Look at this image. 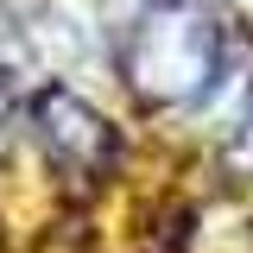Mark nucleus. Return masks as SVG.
<instances>
[{"label":"nucleus","mask_w":253,"mask_h":253,"mask_svg":"<svg viewBox=\"0 0 253 253\" xmlns=\"http://www.w3.org/2000/svg\"><path fill=\"white\" fill-rule=\"evenodd\" d=\"M121 76L146 108H203L228 76V32L203 0H146L126 26Z\"/></svg>","instance_id":"obj_1"},{"label":"nucleus","mask_w":253,"mask_h":253,"mask_svg":"<svg viewBox=\"0 0 253 253\" xmlns=\"http://www.w3.org/2000/svg\"><path fill=\"white\" fill-rule=\"evenodd\" d=\"M26 133L44 146V158H57L63 171H76V177H95V171H108L121 158L114 121L95 101H83L70 83H38L26 95Z\"/></svg>","instance_id":"obj_2"},{"label":"nucleus","mask_w":253,"mask_h":253,"mask_svg":"<svg viewBox=\"0 0 253 253\" xmlns=\"http://www.w3.org/2000/svg\"><path fill=\"white\" fill-rule=\"evenodd\" d=\"M13 114H19V89H13V76L0 70V152H6V139H13Z\"/></svg>","instance_id":"obj_3"},{"label":"nucleus","mask_w":253,"mask_h":253,"mask_svg":"<svg viewBox=\"0 0 253 253\" xmlns=\"http://www.w3.org/2000/svg\"><path fill=\"white\" fill-rule=\"evenodd\" d=\"M234 13H247V19H253V0H234Z\"/></svg>","instance_id":"obj_4"}]
</instances>
